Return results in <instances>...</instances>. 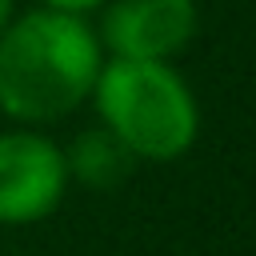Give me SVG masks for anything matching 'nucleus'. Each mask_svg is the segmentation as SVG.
<instances>
[{
  "instance_id": "f257e3e1",
  "label": "nucleus",
  "mask_w": 256,
  "mask_h": 256,
  "mask_svg": "<svg viewBox=\"0 0 256 256\" xmlns=\"http://www.w3.org/2000/svg\"><path fill=\"white\" fill-rule=\"evenodd\" d=\"M100 68V44L84 16L28 12L0 32V112L28 124L56 120L92 92Z\"/></svg>"
},
{
  "instance_id": "f03ea898",
  "label": "nucleus",
  "mask_w": 256,
  "mask_h": 256,
  "mask_svg": "<svg viewBox=\"0 0 256 256\" xmlns=\"http://www.w3.org/2000/svg\"><path fill=\"white\" fill-rule=\"evenodd\" d=\"M92 92L104 128L136 160H176L192 148L200 112L168 60H112L100 68Z\"/></svg>"
},
{
  "instance_id": "7ed1b4c3",
  "label": "nucleus",
  "mask_w": 256,
  "mask_h": 256,
  "mask_svg": "<svg viewBox=\"0 0 256 256\" xmlns=\"http://www.w3.org/2000/svg\"><path fill=\"white\" fill-rule=\"evenodd\" d=\"M68 184L64 152L36 132L0 136V224L44 220Z\"/></svg>"
},
{
  "instance_id": "20e7f679",
  "label": "nucleus",
  "mask_w": 256,
  "mask_h": 256,
  "mask_svg": "<svg viewBox=\"0 0 256 256\" xmlns=\"http://www.w3.org/2000/svg\"><path fill=\"white\" fill-rule=\"evenodd\" d=\"M100 36L116 60H168L196 36L192 0H116Z\"/></svg>"
},
{
  "instance_id": "39448f33",
  "label": "nucleus",
  "mask_w": 256,
  "mask_h": 256,
  "mask_svg": "<svg viewBox=\"0 0 256 256\" xmlns=\"http://www.w3.org/2000/svg\"><path fill=\"white\" fill-rule=\"evenodd\" d=\"M68 164V176H76L84 188H120L128 176H132V164L136 156L124 148V140L116 132H108L104 124L100 128H88L72 140V152L64 156Z\"/></svg>"
},
{
  "instance_id": "423d86ee",
  "label": "nucleus",
  "mask_w": 256,
  "mask_h": 256,
  "mask_svg": "<svg viewBox=\"0 0 256 256\" xmlns=\"http://www.w3.org/2000/svg\"><path fill=\"white\" fill-rule=\"evenodd\" d=\"M96 4H104V0H44V8H56V12H72V16H84V12H92Z\"/></svg>"
},
{
  "instance_id": "0eeeda50",
  "label": "nucleus",
  "mask_w": 256,
  "mask_h": 256,
  "mask_svg": "<svg viewBox=\"0 0 256 256\" xmlns=\"http://www.w3.org/2000/svg\"><path fill=\"white\" fill-rule=\"evenodd\" d=\"M8 16H12V0H0V32H4V24H8Z\"/></svg>"
}]
</instances>
